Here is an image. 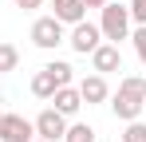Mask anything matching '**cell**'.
Instances as JSON below:
<instances>
[{"label": "cell", "instance_id": "5", "mask_svg": "<svg viewBox=\"0 0 146 142\" xmlns=\"http://www.w3.org/2000/svg\"><path fill=\"white\" fill-rule=\"evenodd\" d=\"M32 138H36V126L24 115H12V111L0 115V142H32Z\"/></svg>", "mask_w": 146, "mask_h": 142}, {"label": "cell", "instance_id": "20", "mask_svg": "<svg viewBox=\"0 0 146 142\" xmlns=\"http://www.w3.org/2000/svg\"><path fill=\"white\" fill-rule=\"evenodd\" d=\"M32 142H48V138H32Z\"/></svg>", "mask_w": 146, "mask_h": 142}, {"label": "cell", "instance_id": "16", "mask_svg": "<svg viewBox=\"0 0 146 142\" xmlns=\"http://www.w3.org/2000/svg\"><path fill=\"white\" fill-rule=\"evenodd\" d=\"M122 142H146V122H126V130H122Z\"/></svg>", "mask_w": 146, "mask_h": 142}, {"label": "cell", "instance_id": "10", "mask_svg": "<svg viewBox=\"0 0 146 142\" xmlns=\"http://www.w3.org/2000/svg\"><path fill=\"white\" fill-rule=\"evenodd\" d=\"M83 12H87L83 0H51V16H55L59 24H79Z\"/></svg>", "mask_w": 146, "mask_h": 142}, {"label": "cell", "instance_id": "14", "mask_svg": "<svg viewBox=\"0 0 146 142\" xmlns=\"http://www.w3.org/2000/svg\"><path fill=\"white\" fill-rule=\"evenodd\" d=\"M63 142H95V130H91L87 122H71L67 134H63Z\"/></svg>", "mask_w": 146, "mask_h": 142}, {"label": "cell", "instance_id": "17", "mask_svg": "<svg viewBox=\"0 0 146 142\" xmlns=\"http://www.w3.org/2000/svg\"><path fill=\"white\" fill-rule=\"evenodd\" d=\"M130 24H146V0H130Z\"/></svg>", "mask_w": 146, "mask_h": 142}, {"label": "cell", "instance_id": "6", "mask_svg": "<svg viewBox=\"0 0 146 142\" xmlns=\"http://www.w3.org/2000/svg\"><path fill=\"white\" fill-rule=\"evenodd\" d=\"M32 126H36V138H48V142H55V138H63V134H67V118L59 115L55 107H48V111H40Z\"/></svg>", "mask_w": 146, "mask_h": 142}, {"label": "cell", "instance_id": "2", "mask_svg": "<svg viewBox=\"0 0 146 142\" xmlns=\"http://www.w3.org/2000/svg\"><path fill=\"white\" fill-rule=\"evenodd\" d=\"M99 32H103L107 44L130 40V8L126 4H103L99 8Z\"/></svg>", "mask_w": 146, "mask_h": 142}, {"label": "cell", "instance_id": "12", "mask_svg": "<svg viewBox=\"0 0 146 142\" xmlns=\"http://www.w3.org/2000/svg\"><path fill=\"white\" fill-rule=\"evenodd\" d=\"M48 71H51V79H55V87H71V83H75V67L63 63V59H51Z\"/></svg>", "mask_w": 146, "mask_h": 142}, {"label": "cell", "instance_id": "13", "mask_svg": "<svg viewBox=\"0 0 146 142\" xmlns=\"http://www.w3.org/2000/svg\"><path fill=\"white\" fill-rule=\"evenodd\" d=\"M20 67V47L16 44H0V75Z\"/></svg>", "mask_w": 146, "mask_h": 142}, {"label": "cell", "instance_id": "19", "mask_svg": "<svg viewBox=\"0 0 146 142\" xmlns=\"http://www.w3.org/2000/svg\"><path fill=\"white\" fill-rule=\"evenodd\" d=\"M103 4H111V0H83V8H103Z\"/></svg>", "mask_w": 146, "mask_h": 142}, {"label": "cell", "instance_id": "15", "mask_svg": "<svg viewBox=\"0 0 146 142\" xmlns=\"http://www.w3.org/2000/svg\"><path fill=\"white\" fill-rule=\"evenodd\" d=\"M130 44H134V55L146 63V24H134V32H130Z\"/></svg>", "mask_w": 146, "mask_h": 142}, {"label": "cell", "instance_id": "1", "mask_svg": "<svg viewBox=\"0 0 146 142\" xmlns=\"http://www.w3.org/2000/svg\"><path fill=\"white\" fill-rule=\"evenodd\" d=\"M142 107H146V79H142V75H122V79H119V91L111 95L115 118L134 122V118L142 115Z\"/></svg>", "mask_w": 146, "mask_h": 142}, {"label": "cell", "instance_id": "3", "mask_svg": "<svg viewBox=\"0 0 146 142\" xmlns=\"http://www.w3.org/2000/svg\"><path fill=\"white\" fill-rule=\"evenodd\" d=\"M32 44L44 47V51H55L59 44H67V32H63V24L55 20V16H40V20L32 24Z\"/></svg>", "mask_w": 146, "mask_h": 142}, {"label": "cell", "instance_id": "8", "mask_svg": "<svg viewBox=\"0 0 146 142\" xmlns=\"http://www.w3.org/2000/svg\"><path fill=\"white\" fill-rule=\"evenodd\" d=\"M75 91H79V99H83L87 107H95V103H107V99H111V87H107V75H95V71H91V75H83Z\"/></svg>", "mask_w": 146, "mask_h": 142}, {"label": "cell", "instance_id": "7", "mask_svg": "<svg viewBox=\"0 0 146 142\" xmlns=\"http://www.w3.org/2000/svg\"><path fill=\"white\" fill-rule=\"evenodd\" d=\"M91 67H95V75H111V71H122V51L119 44H103L91 51Z\"/></svg>", "mask_w": 146, "mask_h": 142}, {"label": "cell", "instance_id": "4", "mask_svg": "<svg viewBox=\"0 0 146 142\" xmlns=\"http://www.w3.org/2000/svg\"><path fill=\"white\" fill-rule=\"evenodd\" d=\"M67 44H71V51H79V55H91V51L103 44V32H99V24L79 20V24H71V36H67Z\"/></svg>", "mask_w": 146, "mask_h": 142}, {"label": "cell", "instance_id": "11", "mask_svg": "<svg viewBox=\"0 0 146 142\" xmlns=\"http://www.w3.org/2000/svg\"><path fill=\"white\" fill-rule=\"evenodd\" d=\"M55 91H59V87H55V79H51V71H48V67L32 75V95H36V99H51Z\"/></svg>", "mask_w": 146, "mask_h": 142}, {"label": "cell", "instance_id": "9", "mask_svg": "<svg viewBox=\"0 0 146 142\" xmlns=\"http://www.w3.org/2000/svg\"><path fill=\"white\" fill-rule=\"evenodd\" d=\"M48 103H51V107H55V111H59L63 118L79 115V107H83V99H79V91H75V87H59V91L51 95Z\"/></svg>", "mask_w": 146, "mask_h": 142}, {"label": "cell", "instance_id": "21", "mask_svg": "<svg viewBox=\"0 0 146 142\" xmlns=\"http://www.w3.org/2000/svg\"><path fill=\"white\" fill-rule=\"evenodd\" d=\"M0 115H4V111H0Z\"/></svg>", "mask_w": 146, "mask_h": 142}, {"label": "cell", "instance_id": "18", "mask_svg": "<svg viewBox=\"0 0 146 142\" xmlns=\"http://www.w3.org/2000/svg\"><path fill=\"white\" fill-rule=\"evenodd\" d=\"M16 8H24V12H36V8H44V0H12Z\"/></svg>", "mask_w": 146, "mask_h": 142}]
</instances>
